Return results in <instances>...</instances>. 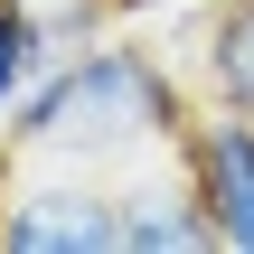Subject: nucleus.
I'll use <instances>...</instances> for the list:
<instances>
[{"instance_id":"2","label":"nucleus","mask_w":254,"mask_h":254,"mask_svg":"<svg viewBox=\"0 0 254 254\" xmlns=\"http://www.w3.org/2000/svg\"><path fill=\"white\" fill-rule=\"evenodd\" d=\"M0 245L9 254H123L113 189L85 160H38L28 179H0Z\"/></svg>"},{"instance_id":"7","label":"nucleus","mask_w":254,"mask_h":254,"mask_svg":"<svg viewBox=\"0 0 254 254\" xmlns=\"http://www.w3.org/2000/svg\"><path fill=\"white\" fill-rule=\"evenodd\" d=\"M57 47H75V38H104V19H113V0H19Z\"/></svg>"},{"instance_id":"3","label":"nucleus","mask_w":254,"mask_h":254,"mask_svg":"<svg viewBox=\"0 0 254 254\" xmlns=\"http://www.w3.org/2000/svg\"><path fill=\"white\" fill-rule=\"evenodd\" d=\"M179 170L217 226L226 254H254V113L245 104H217V113H189L179 132Z\"/></svg>"},{"instance_id":"6","label":"nucleus","mask_w":254,"mask_h":254,"mask_svg":"<svg viewBox=\"0 0 254 254\" xmlns=\"http://www.w3.org/2000/svg\"><path fill=\"white\" fill-rule=\"evenodd\" d=\"M57 57H66V47H57V38L19 9V0H0V113H9V104H19V94L57 66Z\"/></svg>"},{"instance_id":"4","label":"nucleus","mask_w":254,"mask_h":254,"mask_svg":"<svg viewBox=\"0 0 254 254\" xmlns=\"http://www.w3.org/2000/svg\"><path fill=\"white\" fill-rule=\"evenodd\" d=\"M113 226H123V254H217V226H207L189 170L179 179H151V170L123 179L113 189Z\"/></svg>"},{"instance_id":"5","label":"nucleus","mask_w":254,"mask_h":254,"mask_svg":"<svg viewBox=\"0 0 254 254\" xmlns=\"http://www.w3.org/2000/svg\"><path fill=\"white\" fill-rule=\"evenodd\" d=\"M207 85H217V104L254 113V0H226L207 19Z\"/></svg>"},{"instance_id":"1","label":"nucleus","mask_w":254,"mask_h":254,"mask_svg":"<svg viewBox=\"0 0 254 254\" xmlns=\"http://www.w3.org/2000/svg\"><path fill=\"white\" fill-rule=\"evenodd\" d=\"M179 132H189L179 75L132 38L66 47L0 113V151L9 160H85V170H113V160H141V151H179Z\"/></svg>"}]
</instances>
